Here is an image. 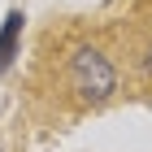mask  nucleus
Segmentation results:
<instances>
[{
    "label": "nucleus",
    "instance_id": "obj_1",
    "mask_svg": "<svg viewBox=\"0 0 152 152\" xmlns=\"http://www.w3.org/2000/svg\"><path fill=\"white\" fill-rule=\"evenodd\" d=\"M65 74H70V87L91 104H100V100H109L117 91V65L100 48H78L70 57V65H65Z\"/></svg>",
    "mask_w": 152,
    "mask_h": 152
},
{
    "label": "nucleus",
    "instance_id": "obj_2",
    "mask_svg": "<svg viewBox=\"0 0 152 152\" xmlns=\"http://www.w3.org/2000/svg\"><path fill=\"white\" fill-rule=\"evenodd\" d=\"M22 13H9L4 18V31H0V74L13 65V57H18V35H22Z\"/></svg>",
    "mask_w": 152,
    "mask_h": 152
},
{
    "label": "nucleus",
    "instance_id": "obj_3",
    "mask_svg": "<svg viewBox=\"0 0 152 152\" xmlns=\"http://www.w3.org/2000/svg\"><path fill=\"white\" fill-rule=\"evenodd\" d=\"M139 70H143V74L152 78V39L143 44V52H139Z\"/></svg>",
    "mask_w": 152,
    "mask_h": 152
}]
</instances>
